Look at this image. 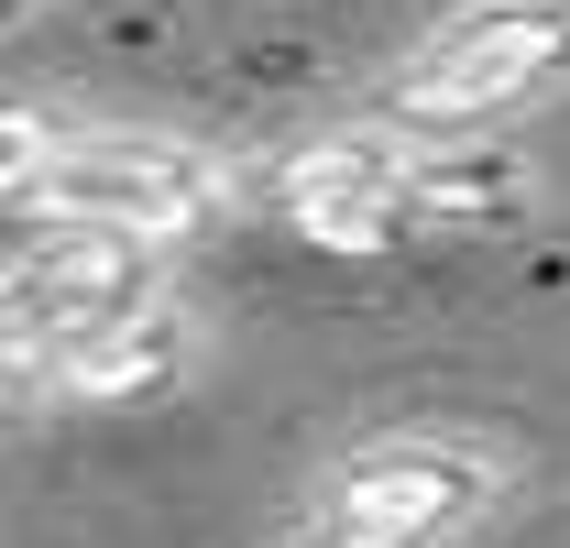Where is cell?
Returning a JSON list of instances; mask_svg holds the SVG:
<instances>
[{"mask_svg": "<svg viewBox=\"0 0 570 548\" xmlns=\"http://www.w3.org/2000/svg\"><path fill=\"white\" fill-rule=\"evenodd\" d=\"M570 77V0H472L428 33L395 77V121L417 133H483L504 110L549 99Z\"/></svg>", "mask_w": 570, "mask_h": 548, "instance_id": "1", "label": "cell"}, {"mask_svg": "<svg viewBox=\"0 0 570 548\" xmlns=\"http://www.w3.org/2000/svg\"><path fill=\"white\" fill-rule=\"evenodd\" d=\"M504 493V461L483 439H439V428H395V439H362L330 461L318 482V516H341L384 548H450L461 527H483Z\"/></svg>", "mask_w": 570, "mask_h": 548, "instance_id": "2", "label": "cell"}, {"mask_svg": "<svg viewBox=\"0 0 570 548\" xmlns=\"http://www.w3.org/2000/svg\"><path fill=\"white\" fill-rule=\"evenodd\" d=\"M33 208L56 231H132V242H176L219 208V165L176 133H67Z\"/></svg>", "mask_w": 570, "mask_h": 548, "instance_id": "3", "label": "cell"}, {"mask_svg": "<svg viewBox=\"0 0 570 548\" xmlns=\"http://www.w3.org/2000/svg\"><path fill=\"white\" fill-rule=\"evenodd\" d=\"M406 154H417V143H395V133H318L307 154H285L275 208L318 253H395V242L417 231V208H406Z\"/></svg>", "mask_w": 570, "mask_h": 548, "instance_id": "4", "label": "cell"}, {"mask_svg": "<svg viewBox=\"0 0 570 548\" xmlns=\"http://www.w3.org/2000/svg\"><path fill=\"white\" fill-rule=\"evenodd\" d=\"M22 296L45 307L56 341H88V330H121L142 307H165V242H132V231H45L11 253Z\"/></svg>", "mask_w": 570, "mask_h": 548, "instance_id": "5", "label": "cell"}, {"mask_svg": "<svg viewBox=\"0 0 570 548\" xmlns=\"http://www.w3.org/2000/svg\"><path fill=\"white\" fill-rule=\"evenodd\" d=\"M187 351H198V330L176 319V307H142V319H121V330H88V341L56 351V395H88V407H121V395H165L176 373H187Z\"/></svg>", "mask_w": 570, "mask_h": 548, "instance_id": "6", "label": "cell"}, {"mask_svg": "<svg viewBox=\"0 0 570 548\" xmlns=\"http://www.w3.org/2000/svg\"><path fill=\"white\" fill-rule=\"evenodd\" d=\"M527 165L515 154H483V143H428L406 154V208H417V231H504V219H527Z\"/></svg>", "mask_w": 570, "mask_h": 548, "instance_id": "7", "label": "cell"}, {"mask_svg": "<svg viewBox=\"0 0 570 548\" xmlns=\"http://www.w3.org/2000/svg\"><path fill=\"white\" fill-rule=\"evenodd\" d=\"M56 330H45V307L22 296V274H11V253H0V384H45L56 373Z\"/></svg>", "mask_w": 570, "mask_h": 548, "instance_id": "8", "label": "cell"}, {"mask_svg": "<svg viewBox=\"0 0 570 548\" xmlns=\"http://www.w3.org/2000/svg\"><path fill=\"white\" fill-rule=\"evenodd\" d=\"M56 143H67V133H45L33 110H0V198H33L45 165H56Z\"/></svg>", "mask_w": 570, "mask_h": 548, "instance_id": "9", "label": "cell"}, {"mask_svg": "<svg viewBox=\"0 0 570 548\" xmlns=\"http://www.w3.org/2000/svg\"><path fill=\"white\" fill-rule=\"evenodd\" d=\"M275 548H384V538H362V527H341V516H318V505H307V516H296Z\"/></svg>", "mask_w": 570, "mask_h": 548, "instance_id": "10", "label": "cell"}, {"mask_svg": "<svg viewBox=\"0 0 570 548\" xmlns=\"http://www.w3.org/2000/svg\"><path fill=\"white\" fill-rule=\"evenodd\" d=\"M56 0H0V33H22V22H45Z\"/></svg>", "mask_w": 570, "mask_h": 548, "instance_id": "11", "label": "cell"}, {"mask_svg": "<svg viewBox=\"0 0 570 548\" xmlns=\"http://www.w3.org/2000/svg\"><path fill=\"white\" fill-rule=\"evenodd\" d=\"M22 395H33V384H0V407H22Z\"/></svg>", "mask_w": 570, "mask_h": 548, "instance_id": "12", "label": "cell"}]
</instances>
